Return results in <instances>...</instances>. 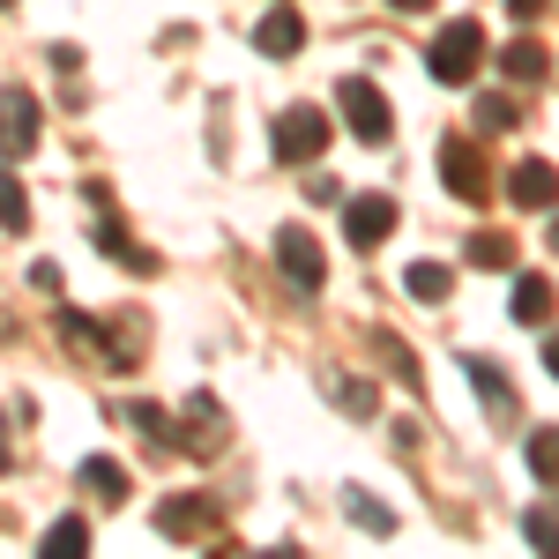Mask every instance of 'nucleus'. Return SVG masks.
Returning a JSON list of instances; mask_svg holds the SVG:
<instances>
[{
  "instance_id": "obj_23",
  "label": "nucleus",
  "mask_w": 559,
  "mask_h": 559,
  "mask_svg": "<svg viewBox=\"0 0 559 559\" xmlns=\"http://www.w3.org/2000/svg\"><path fill=\"white\" fill-rule=\"evenodd\" d=\"M530 545H537V552H559V515H552V508L530 515Z\"/></svg>"
},
{
  "instance_id": "obj_1",
  "label": "nucleus",
  "mask_w": 559,
  "mask_h": 559,
  "mask_svg": "<svg viewBox=\"0 0 559 559\" xmlns=\"http://www.w3.org/2000/svg\"><path fill=\"white\" fill-rule=\"evenodd\" d=\"M426 68H432V83H448V90L477 83V68H485V23H471V15L440 23V38H432Z\"/></svg>"
},
{
  "instance_id": "obj_10",
  "label": "nucleus",
  "mask_w": 559,
  "mask_h": 559,
  "mask_svg": "<svg viewBox=\"0 0 559 559\" xmlns=\"http://www.w3.org/2000/svg\"><path fill=\"white\" fill-rule=\"evenodd\" d=\"M254 45L269 52V60H292V52L306 45V15H299V8H284V0H276V8H269V15L254 23Z\"/></svg>"
},
{
  "instance_id": "obj_13",
  "label": "nucleus",
  "mask_w": 559,
  "mask_h": 559,
  "mask_svg": "<svg viewBox=\"0 0 559 559\" xmlns=\"http://www.w3.org/2000/svg\"><path fill=\"white\" fill-rule=\"evenodd\" d=\"M38 552H45V559L90 552V522H83V515H60V522H52V530H45V537H38Z\"/></svg>"
},
{
  "instance_id": "obj_8",
  "label": "nucleus",
  "mask_w": 559,
  "mask_h": 559,
  "mask_svg": "<svg viewBox=\"0 0 559 559\" xmlns=\"http://www.w3.org/2000/svg\"><path fill=\"white\" fill-rule=\"evenodd\" d=\"M508 202H515V210H552L559 202V173L545 165V157H522L515 173H508Z\"/></svg>"
},
{
  "instance_id": "obj_3",
  "label": "nucleus",
  "mask_w": 559,
  "mask_h": 559,
  "mask_svg": "<svg viewBox=\"0 0 559 559\" xmlns=\"http://www.w3.org/2000/svg\"><path fill=\"white\" fill-rule=\"evenodd\" d=\"M284 165H313L321 150H329V112L321 105H292L284 120H276V142H269Z\"/></svg>"
},
{
  "instance_id": "obj_7",
  "label": "nucleus",
  "mask_w": 559,
  "mask_h": 559,
  "mask_svg": "<svg viewBox=\"0 0 559 559\" xmlns=\"http://www.w3.org/2000/svg\"><path fill=\"white\" fill-rule=\"evenodd\" d=\"M403 224V210L388 202V194H358L350 202V216H344V231H350V247H381L388 231Z\"/></svg>"
},
{
  "instance_id": "obj_4",
  "label": "nucleus",
  "mask_w": 559,
  "mask_h": 559,
  "mask_svg": "<svg viewBox=\"0 0 559 559\" xmlns=\"http://www.w3.org/2000/svg\"><path fill=\"white\" fill-rule=\"evenodd\" d=\"M336 105H344V120H350V134H358V142H388L395 112H388V97L366 83V75H344V83H336Z\"/></svg>"
},
{
  "instance_id": "obj_19",
  "label": "nucleus",
  "mask_w": 559,
  "mask_h": 559,
  "mask_svg": "<svg viewBox=\"0 0 559 559\" xmlns=\"http://www.w3.org/2000/svg\"><path fill=\"white\" fill-rule=\"evenodd\" d=\"M471 261H477V269H508V261H515V239H508V231H477Z\"/></svg>"
},
{
  "instance_id": "obj_22",
  "label": "nucleus",
  "mask_w": 559,
  "mask_h": 559,
  "mask_svg": "<svg viewBox=\"0 0 559 559\" xmlns=\"http://www.w3.org/2000/svg\"><path fill=\"white\" fill-rule=\"evenodd\" d=\"M134 426L150 432V440H157V448H173V418H165V411H157V403H134Z\"/></svg>"
},
{
  "instance_id": "obj_2",
  "label": "nucleus",
  "mask_w": 559,
  "mask_h": 559,
  "mask_svg": "<svg viewBox=\"0 0 559 559\" xmlns=\"http://www.w3.org/2000/svg\"><path fill=\"white\" fill-rule=\"evenodd\" d=\"M440 179H448L455 202H492V165H485V150H477L471 134L440 142Z\"/></svg>"
},
{
  "instance_id": "obj_20",
  "label": "nucleus",
  "mask_w": 559,
  "mask_h": 559,
  "mask_svg": "<svg viewBox=\"0 0 559 559\" xmlns=\"http://www.w3.org/2000/svg\"><path fill=\"white\" fill-rule=\"evenodd\" d=\"M23 224H31V202H23L15 173H0V231H23Z\"/></svg>"
},
{
  "instance_id": "obj_29",
  "label": "nucleus",
  "mask_w": 559,
  "mask_h": 559,
  "mask_svg": "<svg viewBox=\"0 0 559 559\" xmlns=\"http://www.w3.org/2000/svg\"><path fill=\"white\" fill-rule=\"evenodd\" d=\"M545 239H552V254H559V216H552V231H545Z\"/></svg>"
},
{
  "instance_id": "obj_26",
  "label": "nucleus",
  "mask_w": 559,
  "mask_h": 559,
  "mask_svg": "<svg viewBox=\"0 0 559 559\" xmlns=\"http://www.w3.org/2000/svg\"><path fill=\"white\" fill-rule=\"evenodd\" d=\"M545 366H552V381H559V329L545 336Z\"/></svg>"
},
{
  "instance_id": "obj_11",
  "label": "nucleus",
  "mask_w": 559,
  "mask_h": 559,
  "mask_svg": "<svg viewBox=\"0 0 559 559\" xmlns=\"http://www.w3.org/2000/svg\"><path fill=\"white\" fill-rule=\"evenodd\" d=\"M157 530H165V537H202V530H216V508L202 500V492L165 500V508H157Z\"/></svg>"
},
{
  "instance_id": "obj_12",
  "label": "nucleus",
  "mask_w": 559,
  "mask_h": 559,
  "mask_svg": "<svg viewBox=\"0 0 559 559\" xmlns=\"http://www.w3.org/2000/svg\"><path fill=\"white\" fill-rule=\"evenodd\" d=\"M515 321L522 329H545L552 321V284L545 276H515Z\"/></svg>"
},
{
  "instance_id": "obj_18",
  "label": "nucleus",
  "mask_w": 559,
  "mask_h": 559,
  "mask_svg": "<svg viewBox=\"0 0 559 559\" xmlns=\"http://www.w3.org/2000/svg\"><path fill=\"white\" fill-rule=\"evenodd\" d=\"M530 471H537V485H559V426L530 432Z\"/></svg>"
},
{
  "instance_id": "obj_28",
  "label": "nucleus",
  "mask_w": 559,
  "mask_h": 559,
  "mask_svg": "<svg viewBox=\"0 0 559 559\" xmlns=\"http://www.w3.org/2000/svg\"><path fill=\"white\" fill-rule=\"evenodd\" d=\"M0 471H8V426H0Z\"/></svg>"
},
{
  "instance_id": "obj_27",
  "label": "nucleus",
  "mask_w": 559,
  "mask_h": 559,
  "mask_svg": "<svg viewBox=\"0 0 559 559\" xmlns=\"http://www.w3.org/2000/svg\"><path fill=\"white\" fill-rule=\"evenodd\" d=\"M508 8H515V15H537V8H545V0H508Z\"/></svg>"
},
{
  "instance_id": "obj_17",
  "label": "nucleus",
  "mask_w": 559,
  "mask_h": 559,
  "mask_svg": "<svg viewBox=\"0 0 559 559\" xmlns=\"http://www.w3.org/2000/svg\"><path fill=\"white\" fill-rule=\"evenodd\" d=\"M477 128H485V134L522 128V105H515V97H500V90H485V97H477Z\"/></svg>"
},
{
  "instance_id": "obj_16",
  "label": "nucleus",
  "mask_w": 559,
  "mask_h": 559,
  "mask_svg": "<svg viewBox=\"0 0 559 559\" xmlns=\"http://www.w3.org/2000/svg\"><path fill=\"white\" fill-rule=\"evenodd\" d=\"M403 284H411V299H426V306H440L448 292H455V276H448L440 261H411V276H403Z\"/></svg>"
},
{
  "instance_id": "obj_14",
  "label": "nucleus",
  "mask_w": 559,
  "mask_h": 559,
  "mask_svg": "<svg viewBox=\"0 0 559 559\" xmlns=\"http://www.w3.org/2000/svg\"><path fill=\"white\" fill-rule=\"evenodd\" d=\"M545 68H552V60H545V45H537V38H515L508 52H500V75H515V83H537Z\"/></svg>"
},
{
  "instance_id": "obj_30",
  "label": "nucleus",
  "mask_w": 559,
  "mask_h": 559,
  "mask_svg": "<svg viewBox=\"0 0 559 559\" xmlns=\"http://www.w3.org/2000/svg\"><path fill=\"white\" fill-rule=\"evenodd\" d=\"M395 8H432V0H395Z\"/></svg>"
},
{
  "instance_id": "obj_6",
  "label": "nucleus",
  "mask_w": 559,
  "mask_h": 559,
  "mask_svg": "<svg viewBox=\"0 0 559 559\" xmlns=\"http://www.w3.org/2000/svg\"><path fill=\"white\" fill-rule=\"evenodd\" d=\"M276 269H284L299 292H321V276H329V269H321V247H313V231H299V224L276 231Z\"/></svg>"
},
{
  "instance_id": "obj_15",
  "label": "nucleus",
  "mask_w": 559,
  "mask_h": 559,
  "mask_svg": "<svg viewBox=\"0 0 559 559\" xmlns=\"http://www.w3.org/2000/svg\"><path fill=\"white\" fill-rule=\"evenodd\" d=\"M83 485L97 492V500H112V508L128 500V471H120L112 455H90V463H83Z\"/></svg>"
},
{
  "instance_id": "obj_24",
  "label": "nucleus",
  "mask_w": 559,
  "mask_h": 559,
  "mask_svg": "<svg viewBox=\"0 0 559 559\" xmlns=\"http://www.w3.org/2000/svg\"><path fill=\"white\" fill-rule=\"evenodd\" d=\"M350 522H358V530H395V515H388V508H373V500H358V492H350Z\"/></svg>"
},
{
  "instance_id": "obj_21",
  "label": "nucleus",
  "mask_w": 559,
  "mask_h": 559,
  "mask_svg": "<svg viewBox=\"0 0 559 559\" xmlns=\"http://www.w3.org/2000/svg\"><path fill=\"white\" fill-rule=\"evenodd\" d=\"M329 395H336L344 411H373V388H366V381H350V373H329Z\"/></svg>"
},
{
  "instance_id": "obj_9",
  "label": "nucleus",
  "mask_w": 559,
  "mask_h": 559,
  "mask_svg": "<svg viewBox=\"0 0 559 559\" xmlns=\"http://www.w3.org/2000/svg\"><path fill=\"white\" fill-rule=\"evenodd\" d=\"M463 373H471L477 403H485V418H515V381H508V366H492V358H463Z\"/></svg>"
},
{
  "instance_id": "obj_25",
  "label": "nucleus",
  "mask_w": 559,
  "mask_h": 559,
  "mask_svg": "<svg viewBox=\"0 0 559 559\" xmlns=\"http://www.w3.org/2000/svg\"><path fill=\"white\" fill-rule=\"evenodd\" d=\"M381 358L395 366V381H403V388H418V366H411V350L395 344V336H381Z\"/></svg>"
},
{
  "instance_id": "obj_5",
  "label": "nucleus",
  "mask_w": 559,
  "mask_h": 559,
  "mask_svg": "<svg viewBox=\"0 0 559 559\" xmlns=\"http://www.w3.org/2000/svg\"><path fill=\"white\" fill-rule=\"evenodd\" d=\"M38 128H45L38 97L23 83H8L0 90V157H31V150H38Z\"/></svg>"
},
{
  "instance_id": "obj_31",
  "label": "nucleus",
  "mask_w": 559,
  "mask_h": 559,
  "mask_svg": "<svg viewBox=\"0 0 559 559\" xmlns=\"http://www.w3.org/2000/svg\"><path fill=\"white\" fill-rule=\"evenodd\" d=\"M0 8H8V0H0Z\"/></svg>"
}]
</instances>
